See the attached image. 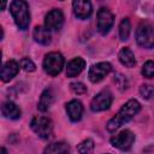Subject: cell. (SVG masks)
<instances>
[{
  "mask_svg": "<svg viewBox=\"0 0 154 154\" xmlns=\"http://www.w3.org/2000/svg\"><path fill=\"white\" fill-rule=\"evenodd\" d=\"M5 6H6V2H5V1H2V2H1V10H4V8H5Z\"/></svg>",
  "mask_w": 154,
  "mask_h": 154,
  "instance_id": "83f0119b",
  "label": "cell"
},
{
  "mask_svg": "<svg viewBox=\"0 0 154 154\" xmlns=\"http://www.w3.org/2000/svg\"><path fill=\"white\" fill-rule=\"evenodd\" d=\"M70 88H71V90H72L75 94H77V95L84 94V93L87 91V87H85L82 82H73V83L70 84Z\"/></svg>",
  "mask_w": 154,
  "mask_h": 154,
  "instance_id": "d4e9b609",
  "label": "cell"
},
{
  "mask_svg": "<svg viewBox=\"0 0 154 154\" xmlns=\"http://www.w3.org/2000/svg\"><path fill=\"white\" fill-rule=\"evenodd\" d=\"M1 113L5 118L11 119V120H16L19 119L22 116V111L20 108L12 101H6L2 103L1 106Z\"/></svg>",
  "mask_w": 154,
  "mask_h": 154,
  "instance_id": "9a60e30c",
  "label": "cell"
},
{
  "mask_svg": "<svg viewBox=\"0 0 154 154\" xmlns=\"http://www.w3.org/2000/svg\"><path fill=\"white\" fill-rule=\"evenodd\" d=\"M32 37L37 43L43 45V46H48L52 41V36H51L49 30L46 26H41V25H37L34 28Z\"/></svg>",
  "mask_w": 154,
  "mask_h": 154,
  "instance_id": "2e32d148",
  "label": "cell"
},
{
  "mask_svg": "<svg viewBox=\"0 0 154 154\" xmlns=\"http://www.w3.org/2000/svg\"><path fill=\"white\" fill-rule=\"evenodd\" d=\"M136 42L142 48L154 47V25L149 22H142L136 29Z\"/></svg>",
  "mask_w": 154,
  "mask_h": 154,
  "instance_id": "3957f363",
  "label": "cell"
},
{
  "mask_svg": "<svg viewBox=\"0 0 154 154\" xmlns=\"http://www.w3.org/2000/svg\"><path fill=\"white\" fill-rule=\"evenodd\" d=\"M53 102H54V91L51 88H47V89H45L42 91L37 107H38L40 111L45 112V111H47L51 107V105Z\"/></svg>",
  "mask_w": 154,
  "mask_h": 154,
  "instance_id": "e0dca14e",
  "label": "cell"
},
{
  "mask_svg": "<svg viewBox=\"0 0 154 154\" xmlns=\"http://www.w3.org/2000/svg\"><path fill=\"white\" fill-rule=\"evenodd\" d=\"M131 31V24L129 18H123L120 24H119V38L122 41H126L130 36Z\"/></svg>",
  "mask_w": 154,
  "mask_h": 154,
  "instance_id": "ffe728a7",
  "label": "cell"
},
{
  "mask_svg": "<svg viewBox=\"0 0 154 154\" xmlns=\"http://www.w3.org/2000/svg\"><path fill=\"white\" fill-rule=\"evenodd\" d=\"M73 13L78 19H87L93 12L91 4L87 0H76L72 2Z\"/></svg>",
  "mask_w": 154,
  "mask_h": 154,
  "instance_id": "8fae6325",
  "label": "cell"
},
{
  "mask_svg": "<svg viewBox=\"0 0 154 154\" xmlns=\"http://www.w3.org/2000/svg\"><path fill=\"white\" fill-rule=\"evenodd\" d=\"M64 13L59 8L51 10L45 17V26L51 31H59L64 25Z\"/></svg>",
  "mask_w": 154,
  "mask_h": 154,
  "instance_id": "9c48e42d",
  "label": "cell"
},
{
  "mask_svg": "<svg viewBox=\"0 0 154 154\" xmlns=\"http://www.w3.org/2000/svg\"><path fill=\"white\" fill-rule=\"evenodd\" d=\"M140 94L146 100L152 99L154 96V85H152V84H142L140 87Z\"/></svg>",
  "mask_w": 154,
  "mask_h": 154,
  "instance_id": "603a6c76",
  "label": "cell"
},
{
  "mask_svg": "<svg viewBox=\"0 0 154 154\" xmlns=\"http://www.w3.org/2000/svg\"><path fill=\"white\" fill-rule=\"evenodd\" d=\"M135 142V134L128 129L125 130H122L119 134L114 135L112 138H111V144L119 149V150H123V152H126V150H130L132 144Z\"/></svg>",
  "mask_w": 154,
  "mask_h": 154,
  "instance_id": "8992f818",
  "label": "cell"
},
{
  "mask_svg": "<svg viewBox=\"0 0 154 154\" xmlns=\"http://www.w3.org/2000/svg\"><path fill=\"white\" fill-rule=\"evenodd\" d=\"M142 75L146 78H153L154 77V61L153 60H148L143 64L142 66Z\"/></svg>",
  "mask_w": 154,
  "mask_h": 154,
  "instance_id": "7402d4cb",
  "label": "cell"
},
{
  "mask_svg": "<svg viewBox=\"0 0 154 154\" xmlns=\"http://www.w3.org/2000/svg\"><path fill=\"white\" fill-rule=\"evenodd\" d=\"M118 58H119V61L126 67H134L136 65V58L129 47L122 48L118 54Z\"/></svg>",
  "mask_w": 154,
  "mask_h": 154,
  "instance_id": "ac0fdd59",
  "label": "cell"
},
{
  "mask_svg": "<svg viewBox=\"0 0 154 154\" xmlns=\"http://www.w3.org/2000/svg\"><path fill=\"white\" fill-rule=\"evenodd\" d=\"M113 23H114L113 13L108 8L101 7L97 11V30H99V32L101 35L108 34V31L111 30Z\"/></svg>",
  "mask_w": 154,
  "mask_h": 154,
  "instance_id": "ba28073f",
  "label": "cell"
},
{
  "mask_svg": "<svg viewBox=\"0 0 154 154\" xmlns=\"http://www.w3.org/2000/svg\"><path fill=\"white\" fill-rule=\"evenodd\" d=\"M69 152H70L69 144L60 141V142H54L48 144L45 148L43 154H69Z\"/></svg>",
  "mask_w": 154,
  "mask_h": 154,
  "instance_id": "d6986e66",
  "label": "cell"
},
{
  "mask_svg": "<svg viewBox=\"0 0 154 154\" xmlns=\"http://www.w3.org/2000/svg\"><path fill=\"white\" fill-rule=\"evenodd\" d=\"M112 101H113V96H112L111 91L108 89H103L93 97V100L90 102V109L93 112L106 111L111 107Z\"/></svg>",
  "mask_w": 154,
  "mask_h": 154,
  "instance_id": "52a82bcc",
  "label": "cell"
},
{
  "mask_svg": "<svg viewBox=\"0 0 154 154\" xmlns=\"http://www.w3.org/2000/svg\"><path fill=\"white\" fill-rule=\"evenodd\" d=\"M77 150L79 154H93L94 152V141L91 138H87L82 141L77 146Z\"/></svg>",
  "mask_w": 154,
  "mask_h": 154,
  "instance_id": "44dd1931",
  "label": "cell"
},
{
  "mask_svg": "<svg viewBox=\"0 0 154 154\" xmlns=\"http://www.w3.org/2000/svg\"><path fill=\"white\" fill-rule=\"evenodd\" d=\"M30 128L31 130L41 138L43 140H48L52 137L53 134V123L49 118L47 117H42V116H37L34 117L30 122Z\"/></svg>",
  "mask_w": 154,
  "mask_h": 154,
  "instance_id": "277c9868",
  "label": "cell"
},
{
  "mask_svg": "<svg viewBox=\"0 0 154 154\" xmlns=\"http://www.w3.org/2000/svg\"><path fill=\"white\" fill-rule=\"evenodd\" d=\"M64 67V57L59 52H51L45 55L43 70L49 76H58Z\"/></svg>",
  "mask_w": 154,
  "mask_h": 154,
  "instance_id": "5b68a950",
  "label": "cell"
},
{
  "mask_svg": "<svg viewBox=\"0 0 154 154\" xmlns=\"http://www.w3.org/2000/svg\"><path fill=\"white\" fill-rule=\"evenodd\" d=\"M141 109V105L137 100L131 99L128 102H125L122 108L118 111V113L107 123V130L113 132L116 131L118 128H120L124 123H128L134 116H136L138 113V111Z\"/></svg>",
  "mask_w": 154,
  "mask_h": 154,
  "instance_id": "6da1fadb",
  "label": "cell"
},
{
  "mask_svg": "<svg viewBox=\"0 0 154 154\" xmlns=\"http://www.w3.org/2000/svg\"><path fill=\"white\" fill-rule=\"evenodd\" d=\"M19 71V65L17 64V61L14 60H8L6 61L2 67H1V72H0V77L2 82H10Z\"/></svg>",
  "mask_w": 154,
  "mask_h": 154,
  "instance_id": "4fadbf2b",
  "label": "cell"
},
{
  "mask_svg": "<svg viewBox=\"0 0 154 154\" xmlns=\"http://www.w3.org/2000/svg\"><path fill=\"white\" fill-rule=\"evenodd\" d=\"M10 12L14 19L16 25L20 30H26L30 24V11L26 1L14 0L10 5Z\"/></svg>",
  "mask_w": 154,
  "mask_h": 154,
  "instance_id": "7a4b0ae2",
  "label": "cell"
},
{
  "mask_svg": "<svg viewBox=\"0 0 154 154\" xmlns=\"http://www.w3.org/2000/svg\"><path fill=\"white\" fill-rule=\"evenodd\" d=\"M66 113L72 122H78L83 114V105L78 100H71L65 105Z\"/></svg>",
  "mask_w": 154,
  "mask_h": 154,
  "instance_id": "7c38bea8",
  "label": "cell"
},
{
  "mask_svg": "<svg viewBox=\"0 0 154 154\" xmlns=\"http://www.w3.org/2000/svg\"><path fill=\"white\" fill-rule=\"evenodd\" d=\"M114 81L117 82V84H118V87H119L120 89H126V88H128V79L125 78V76H123V75H117V77H116Z\"/></svg>",
  "mask_w": 154,
  "mask_h": 154,
  "instance_id": "484cf974",
  "label": "cell"
},
{
  "mask_svg": "<svg viewBox=\"0 0 154 154\" xmlns=\"http://www.w3.org/2000/svg\"><path fill=\"white\" fill-rule=\"evenodd\" d=\"M111 71H112V65H111L109 63L102 61V63L94 64V65L89 69V72H88L89 81H90L91 83H99V82H101Z\"/></svg>",
  "mask_w": 154,
  "mask_h": 154,
  "instance_id": "30bf717a",
  "label": "cell"
},
{
  "mask_svg": "<svg viewBox=\"0 0 154 154\" xmlns=\"http://www.w3.org/2000/svg\"><path fill=\"white\" fill-rule=\"evenodd\" d=\"M19 65H20V67H22L24 71H26V72H32V71L36 70V65H35L34 61H32L31 59H29V58H22L20 61H19Z\"/></svg>",
  "mask_w": 154,
  "mask_h": 154,
  "instance_id": "cb8c5ba5",
  "label": "cell"
},
{
  "mask_svg": "<svg viewBox=\"0 0 154 154\" xmlns=\"http://www.w3.org/2000/svg\"><path fill=\"white\" fill-rule=\"evenodd\" d=\"M0 154H7V150H6V149L2 147V148L0 149Z\"/></svg>",
  "mask_w": 154,
  "mask_h": 154,
  "instance_id": "4316f807",
  "label": "cell"
},
{
  "mask_svg": "<svg viewBox=\"0 0 154 154\" xmlns=\"http://www.w3.org/2000/svg\"><path fill=\"white\" fill-rule=\"evenodd\" d=\"M85 67V60L81 57L73 58L72 60L69 61L66 66V76L67 77H76L78 76Z\"/></svg>",
  "mask_w": 154,
  "mask_h": 154,
  "instance_id": "5bb4252c",
  "label": "cell"
}]
</instances>
